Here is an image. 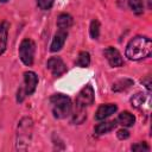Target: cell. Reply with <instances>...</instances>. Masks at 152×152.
I'll return each mask as SVG.
<instances>
[{
	"mask_svg": "<svg viewBox=\"0 0 152 152\" xmlns=\"http://www.w3.org/2000/svg\"><path fill=\"white\" fill-rule=\"evenodd\" d=\"M125 53L131 61L145 59L152 53V42L146 36H135L128 42Z\"/></svg>",
	"mask_w": 152,
	"mask_h": 152,
	"instance_id": "6da1fadb",
	"label": "cell"
},
{
	"mask_svg": "<svg viewBox=\"0 0 152 152\" xmlns=\"http://www.w3.org/2000/svg\"><path fill=\"white\" fill-rule=\"evenodd\" d=\"M52 114L56 119H64L71 114L72 102L71 99L64 94H53L50 97Z\"/></svg>",
	"mask_w": 152,
	"mask_h": 152,
	"instance_id": "7a4b0ae2",
	"label": "cell"
},
{
	"mask_svg": "<svg viewBox=\"0 0 152 152\" xmlns=\"http://www.w3.org/2000/svg\"><path fill=\"white\" fill-rule=\"evenodd\" d=\"M34 52H36L34 42L32 39H30V38L23 39L20 45H19V58L25 65L30 66V65L33 64Z\"/></svg>",
	"mask_w": 152,
	"mask_h": 152,
	"instance_id": "3957f363",
	"label": "cell"
},
{
	"mask_svg": "<svg viewBox=\"0 0 152 152\" xmlns=\"http://www.w3.org/2000/svg\"><path fill=\"white\" fill-rule=\"evenodd\" d=\"M94 89L90 84L83 87L76 96V107L77 108H86L87 106H91L94 103Z\"/></svg>",
	"mask_w": 152,
	"mask_h": 152,
	"instance_id": "277c9868",
	"label": "cell"
},
{
	"mask_svg": "<svg viewBox=\"0 0 152 152\" xmlns=\"http://www.w3.org/2000/svg\"><path fill=\"white\" fill-rule=\"evenodd\" d=\"M31 129H32V120L30 118H24L18 126V146L17 147H19L20 144H24V137L26 142L28 144V140L31 138Z\"/></svg>",
	"mask_w": 152,
	"mask_h": 152,
	"instance_id": "5b68a950",
	"label": "cell"
},
{
	"mask_svg": "<svg viewBox=\"0 0 152 152\" xmlns=\"http://www.w3.org/2000/svg\"><path fill=\"white\" fill-rule=\"evenodd\" d=\"M46 68L55 77H59L66 71V65L61 57H51L46 62Z\"/></svg>",
	"mask_w": 152,
	"mask_h": 152,
	"instance_id": "8992f818",
	"label": "cell"
},
{
	"mask_svg": "<svg viewBox=\"0 0 152 152\" xmlns=\"http://www.w3.org/2000/svg\"><path fill=\"white\" fill-rule=\"evenodd\" d=\"M103 55H104L106 59L108 61L109 65L113 68H119L124 64V58H122L121 53L119 52L118 49H115L113 46H108L107 49H104Z\"/></svg>",
	"mask_w": 152,
	"mask_h": 152,
	"instance_id": "52a82bcc",
	"label": "cell"
},
{
	"mask_svg": "<svg viewBox=\"0 0 152 152\" xmlns=\"http://www.w3.org/2000/svg\"><path fill=\"white\" fill-rule=\"evenodd\" d=\"M38 86V76L33 71L24 72V93L26 96L32 95Z\"/></svg>",
	"mask_w": 152,
	"mask_h": 152,
	"instance_id": "ba28073f",
	"label": "cell"
},
{
	"mask_svg": "<svg viewBox=\"0 0 152 152\" xmlns=\"http://www.w3.org/2000/svg\"><path fill=\"white\" fill-rule=\"evenodd\" d=\"M118 110V106L115 103H106V104H101L96 113H95V120H104L107 118H109L112 114H114Z\"/></svg>",
	"mask_w": 152,
	"mask_h": 152,
	"instance_id": "9c48e42d",
	"label": "cell"
},
{
	"mask_svg": "<svg viewBox=\"0 0 152 152\" xmlns=\"http://www.w3.org/2000/svg\"><path fill=\"white\" fill-rule=\"evenodd\" d=\"M66 37H68V31L58 30V32L52 38V42H51V45H50V51L51 52L59 51L64 46V43L66 40Z\"/></svg>",
	"mask_w": 152,
	"mask_h": 152,
	"instance_id": "30bf717a",
	"label": "cell"
},
{
	"mask_svg": "<svg viewBox=\"0 0 152 152\" xmlns=\"http://www.w3.org/2000/svg\"><path fill=\"white\" fill-rule=\"evenodd\" d=\"M72 23H74L72 17L68 13H62L57 18V27L58 30H62V31H68L72 26Z\"/></svg>",
	"mask_w": 152,
	"mask_h": 152,
	"instance_id": "8fae6325",
	"label": "cell"
},
{
	"mask_svg": "<svg viewBox=\"0 0 152 152\" xmlns=\"http://www.w3.org/2000/svg\"><path fill=\"white\" fill-rule=\"evenodd\" d=\"M116 121L113 120V121H103V122H100L95 126L94 131L97 135H102V134H106V133H109L110 131H113L116 126Z\"/></svg>",
	"mask_w": 152,
	"mask_h": 152,
	"instance_id": "7c38bea8",
	"label": "cell"
},
{
	"mask_svg": "<svg viewBox=\"0 0 152 152\" xmlns=\"http://www.w3.org/2000/svg\"><path fill=\"white\" fill-rule=\"evenodd\" d=\"M7 37H8V23H0V56L5 52L7 46Z\"/></svg>",
	"mask_w": 152,
	"mask_h": 152,
	"instance_id": "4fadbf2b",
	"label": "cell"
},
{
	"mask_svg": "<svg viewBox=\"0 0 152 152\" xmlns=\"http://www.w3.org/2000/svg\"><path fill=\"white\" fill-rule=\"evenodd\" d=\"M116 122H119V124L122 125L124 127H131V126H133L134 122H135V116H134L132 113L125 110V112H121V113L119 114V116H118V119H116Z\"/></svg>",
	"mask_w": 152,
	"mask_h": 152,
	"instance_id": "5bb4252c",
	"label": "cell"
},
{
	"mask_svg": "<svg viewBox=\"0 0 152 152\" xmlns=\"http://www.w3.org/2000/svg\"><path fill=\"white\" fill-rule=\"evenodd\" d=\"M90 64V55L88 51H81L76 59V65L81 68H87Z\"/></svg>",
	"mask_w": 152,
	"mask_h": 152,
	"instance_id": "9a60e30c",
	"label": "cell"
},
{
	"mask_svg": "<svg viewBox=\"0 0 152 152\" xmlns=\"http://www.w3.org/2000/svg\"><path fill=\"white\" fill-rule=\"evenodd\" d=\"M131 86H133V81L129 80V78H124V80H120V81L115 82L112 87V90L113 91H122V90L128 89Z\"/></svg>",
	"mask_w": 152,
	"mask_h": 152,
	"instance_id": "2e32d148",
	"label": "cell"
},
{
	"mask_svg": "<svg viewBox=\"0 0 152 152\" xmlns=\"http://www.w3.org/2000/svg\"><path fill=\"white\" fill-rule=\"evenodd\" d=\"M128 6L138 15L144 12V0H128Z\"/></svg>",
	"mask_w": 152,
	"mask_h": 152,
	"instance_id": "e0dca14e",
	"label": "cell"
},
{
	"mask_svg": "<svg viewBox=\"0 0 152 152\" xmlns=\"http://www.w3.org/2000/svg\"><path fill=\"white\" fill-rule=\"evenodd\" d=\"M89 33L93 39H97L100 36V21L97 19H93L89 26Z\"/></svg>",
	"mask_w": 152,
	"mask_h": 152,
	"instance_id": "ac0fdd59",
	"label": "cell"
},
{
	"mask_svg": "<svg viewBox=\"0 0 152 152\" xmlns=\"http://www.w3.org/2000/svg\"><path fill=\"white\" fill-rule=\"evenodd\" d=\"M144 101H145V95L141 94V93L135 94V95L131 99V103H132V106L135 107V108H140V107L142 106Z\"/></svg>",
	"mask_w": 152,
	"mask_h": 152,
	"instance_id": "d6986e66",
	"label": "cell"
},
{
	"mask_svg": "<svg viewBox=\"0 0 152 152\" xmlns=\"http://www.w3.org/2000/svg\"><path fill=\"white\" fill-rule=\"evenodd\" d=\"M53 2H55V0H37L38 7H39L40 10H43V11L50 10V8L52 7Z\"/></svg>",
	"mask_w": 152,
	"mask_h": 152,
	"instance_id": "ffe728a7",
	"label": "cell"
},
{
	"mask_svg": "<svg viewBox=\"0 0 152 152\" xmlns=\"http://www.w3.org/2000/svg\"><path fill=\"white\" fill-rule=\"evenodd\" d=\"M131 150H132V151H135V152H141V151H150V146H148V145H147L145 141H142V142H137V144L132 145Z\"/></svg>",
	"mask_w": 152,
	"mask_h": 152,
	"instance_id": "44dd1931",
	"label": "cell"
},
{
	"mask_svg": "<svg viewBox=\"0 0 152 152\" xmlns=\"http://www.w3.org/2000/svg\"><path fill=\"white\" fill-rule=\"evenodd\" d=\"M116 135H118V138H119V139L124 140V139H127V138L129 137V132H128L127 129L122 128V129H119V131H118Z\"/></svg>",
	"mask_w": 152,
	"mask_h": 152,
	"instance_id": "7402d4cb",
	"label": "cell"
},
{
	"mask_svg": "<svg viewBox=\"0 0 152 152\" xmlns=\"http://www.w3.org/2000/svg\"><path fill=\"white\" fill-rule=\"evenodd\" d=\"M142 82V84H145V87L148 89V90H151V77L150 76H147L145 80H142L141 81Z\"/></svg>",
	"mask_w": 152,
	"mask_h": 152,
	"instance_id": "603a6c76",
	"label": "cell"
},
{
	"mask_svg": "<svg viewBox=\"0 0 152 152\" xmlns=\"http://www.w3.org/2000/svg\"><path fill=\"white\" fill-rule=\"evenodd\" d=\"M6 1H8V0H0V2H6Z\"/></svg>",
	"mask_w": 152,
	"mask_h": 152,
	"instance_id": "cb8c5ba5",
	"label": "cell"
}]
</instances>
